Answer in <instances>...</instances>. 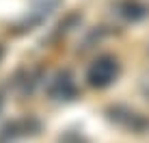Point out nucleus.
Here are the masks:
<instances>
[{
	"instance_id": "obj_1",
	"label": "nucleus",
	"mask_w": 149,
	"mask_h": 143,
	"mask_svg": "<svg viewBox=\"0 0 149 143\" xmlns=\"http://www.w3.org/2000/svg\"><path fill=\"white\" fill-rule=\"evenodd\" d=\"M119 72H121V65L112 54H102L97 57L93 63L89 65L86 69V83L93 89H106L119 78Z\"/></svg>"
},
{
	"instance_id": "obj_2",
	"label": "nucleus",
	"mask_w": 149,
	"mask_h": 143,
	"mask_svg": "<svg viewBox=\"0 0 149 143\" xmlns=\"http://www.w3.org/2000/svg\"><path fill=\"white\" fill-rule=\"evenodd\" d=\"M41 132V121L37 117H19L11 119L0 128V143H13L19 139H28Z\"/></svg>"
},
{
	"instance_id": "obj_3",
	"label": "nucleus",
	"mask_w": 149,
	"mask_h": 143,
	"mask_svg": "<svg viewBox=\"0 0 149 143\" xmlns=\"http://www.w3.org/2000/svg\"><path fill=\"white\" fill-rule=\"evenodd\" d=\"M106 117L115 126H119V128L127 130V132H134V135H141V132H145L149 128V121L145 117L134 109H127V106H110L106 111Z\"/></svg>"
},
{
	"instance_id": "obj_4",
	"label": "nucleus",
	"mask_w": 149,
	"mask_h": 143,
	"mask_svg": "<svg viewBox=\"0 0 149 143\" xmlns=\"http://www.w3.org/2000/svg\"><path fill=\"white\" fill-rule=\"evenodd\" d=\"M48 95L54 102H71L78 98V85L71 69H58L48 83Z\"/></svg>"
},
{
	"instance_id": "obj_5",
	"label": "nucleus",
	"mask_w": 149,
	"mask_h": 143,
	"mask_svg": "<svg viewBox=\"0 0 149 143\" xmlns=\"http://www.w3.org/2000/svg\"><path fill=\"white\" fill-rule=\"evenodd\" d=\"M117 13L134 22V20H141L147 15V7L141 4L138 0H121V2H117Z\"/></svg>"
},
{
	"instance_id": "obj_6",
	"label": "nucleus",
	"mask_w": 149,
	"mask_h": 143,
	"mask_svg": "<svg viewBox=\"0 0 149 143\" xmlns=\"http://www.w3.org/2000/svg\"><path fill=\"white\" fill-rule=\"evenodd\" d=\"M2 104H4V98H2V91H0V109H2Z\"/></svg>"
},
{
	"instance_id": "obj_7",
	"label": "nucleus",
	"mask_w": 149,
	"mask_h": 143,
	"mask_svg": "<svg viewBox=\"0 0 149 143\" xmlns=\"http://www.w3.org/2000/svg\"><path fill=\"white\" fill-rule=\"evenodd\" d=\"M2 54H4V48L0 46V61H2Z\"/></svg>"
}]
</instances>
